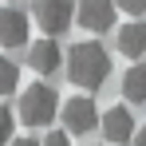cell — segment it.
Returning a JSON list of instances; mask_svg holds the SVG:
<instances>
[{"instance_id":"52a82bcc","label":"cell","mask_w":146,"mask_h":146,"mask_svg":"<svg viewBox=\"0 0 146 146\" xmlns=\"http://www.w3.org/2000/svg\"><path fill=\"white\" fill-rule=\"evenodd\" d=\"M138 130H134V115L126 111V107H111L107 115H103V138L107 142H130Z\"/></svg>"},{"instance_id":"e0dca14e","label":"cell","mask_w":146,"mask_h":146,"mask_svg":"<svg viewBox=\"0 0 146 146\" xmlns=\"http://www.w3.org/2000/svg\"><path fill=\"white\" fill-rule=\"evenodd\" d=\"M91 146H95V142H91Z\"/></svg>"},{"instance_id":"8fae6325","label":"cell","mask_w":146,"mask_h":146,"mask_svg":"<svg viewBox=\"0 0 146 146\" xmlns=\"http://www.w3.org/2000/svg\"><path fill=\"white\" fill-rule=\"evenodd\" d=\"M16 87H20V67H16L12 59H4V63H0V91L12 95Z\"/></svg>"},{"instance_id":"ba28073f","label":"cell","mask_w":146,"mask_h":146,"mask_svg":"<svg viewBox=\"0 0 146 146\" xmlns=\"http://www.w3.org/2000/svg\"><path fill=\"white\" fill-rule=\"evenodd\" d=\"M28 63L40 75H55L63 63V51L55 48V40H36V44H28Z\"/></svg>"},{"instance_id":"5bb4252c","label":"cell","mask_w":146,"mask_h":146,"mask_svg":"<svg viewBox=\"0 0 146 146\" xmlns=\"http://www.w3.org/2000/svg\"><path fill=\"white\" fill-rule=\"evenodd\" d=\"M67 134H71V130H67ZM67 134H63V130H51L48 138H44V146H71V138H67Z\"/></svg>"},{"instance_id":"4fadbf2b","label":"cell","mask_w":146,"mask_h":146,"mask_svg":"<svg viewBox=\"0 0 146 146\" xmlns=\"http://www.w3.org/2000/svg\"><path fill=\"white\" fill-rule=\"evenodd\" d=\"M119 8L130 12V16H142V12H146V0H119Z\"/></svg>"},{"instance_id":"8992f818","label":"cell","mask_w":146,"mask_h":146,"mask_svg":"<svg viewBox=\"0 0 146 146\" xmlns=\"http://www.w3.org/2000/svg\"><path fill=\"white\" fill-rule=\"evenodd\" d=\"M28 36H32L28 16L20 8H4V12H0V44L8 51H16V48H28Z\"/></svg>"},{"instance_id":"7c38bea8","label":"cell","mask_w":146,"mask_h":146,"mask_svg":"<svg viewBox=\"0 0 146 146\" xmlns=\"http://www.w3.org/2000/svg\"><path fill=\"white\" fill-rule=\"evenodd\" d=\"M16 119H20L16 107H0V134H4V142L16 138Z\"/></svg>"},{"instance_id":"2e32d148","label":"cell","mask_w":146,"mask_h":146,"mask_svg":"<svg viewBox=\"0 0 146 146\" xmlns=\"http://www.w3.org/2000/svg\"><path fill=\"white\" fill-rule=\"evenodd\" d=\"M134 146H146V126H138V134H134Z\"/></svg>"},{"instance_id":"5b68a950","label":"cell","mask_w":146,"mask_h":146,"mask_svg":"<svg viewBox=\"0 0 146 146\" xmlns=\"http://www.w3.org/2000/svg\"><path fill=\"white\" fill-rule=\"evenodd\" d=\"M115 12H119V0H79L75 24L99 36V32H111L115 28Z\"/></svg>"},{"instance_id":"3957f363","label":"cell","mask_w":146,"mask_h":146,"mask_svg":"<svg viewBox=\"0 0 146 146\" xmlns=\"http://www.w3.org/2000/svg\"><path fill=\"white\" fill-rule=\"evenodd\" d=\"M75 8L79 0H36V24L48 36H63L75 24Z\"/></svg>"},{"instance_id":"6da1fadb","label":"cell","mask_w":146,"mask_h":146,"mask_svg":"<svg viewBox=\"0 0 146 146\" xmlns=\"http://www.w3.org/2000/svg\"><path fill=\"white\" fill-rule=\"evenodd\" d=\"M67 75H71V83L79 87H87V91H99L103 83H107V75H111V55L99 48V44H75L67 51Z\"/></svg>"},{"instance_id":"9a60e30c","label":"cell","mask_w":146,"mask_h":146,"mask_svg":"<svg viewBox=\"0 0 146 146\" xmlns=\"http://www.w3.org/2000/svg\"><path fill=\"white\" fill-rule=\"evenodd\" d=\"M8 146H44V142H36V138H12Z\"/></svg>"},{"instance_id":"7a4b0ae2","label":"cell","mask_w":146,"mask_h":146,"mask_svg":"<svg viewBox=\"0 0 146 146\" xmlns=\"http://www.w3.org/2000/svg\"><path fill=\"white\" fill-rule=\"evenodd\" d=\"M16 111H20V122L24 126H51V119L59 115V95H55V87H48V83H32L24 95H20Z\"/></svg>"},{"instance_id":"30bf717a","label":"cell","mask_w":146,"mask_h":146,"mask_svg":"<svg viewBox=\"0 0 146 146\" xmlns=\"http://www.w3.org/2000/svg\"><path fill=\"white\" fill-rule=\"evenodd\" d=\"M122 99L126 103H146V63H134L122 75Z\"/></svg>"},{"instance_id":"277c9868","label":"cell","mask_w":146,"mask_h":146,"mask_svg":"<svg viewBox=\"0 0 146 146\" xmlns=\"http://www.w3.org/2000/svg\"><path fill=\"white\" fill-rule=\"evenodd\" d=\"M59 115H63V130H71V134H91L95 126H103L95 99H87V95H75V99H67Z\"/></svg>"},{"instance_id":"9c48e42d","label":"cell","mask_w":146,"mask_h":146,"mask_svg":"<svg viewBox=\"0 0 146 146\" xmlns=\"http://www.w3.org/2000/svg\"><path fill=\"white\" fill-rule=\"evenodd\" d=\"M119 51L126 55V59H138V55H146V24H126L119 28Z\"/></svg>"}]
</instances>
